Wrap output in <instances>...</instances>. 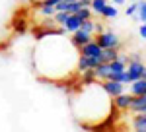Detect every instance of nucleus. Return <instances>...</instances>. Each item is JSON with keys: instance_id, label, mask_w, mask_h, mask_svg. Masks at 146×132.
Segmentation results:
<instances>
[{"instance_id": "f257e3e1", "label": "nucleus", "mask_w": 146, "mask_h": 132, "mask_svg": "<svg viewBox=\"0 0 146 132\" xmlns=\"http://www.w3.org/2000/svg\"><path fill=\"white\" fill-rule=\"evenodd\" d=\"M94 41L100 45L101 49H107V47H119L121 49V39H119V35L117 33H113V31H100L98 33V37H94Z\"/></svg>"}, {"instance_id": "f03ea898", "label": "nucleus", "mask_w": 146, "mask_h": 132, "mask_svg": "<svg viewBox=\"0 0 146 132\" xmlns=\"http://www.w3.org/2000/svg\"><path fill=\"white\" fill-rule=\"evenodd\" d=\"M101 88L105 89L111 97H115V95H119V93H123L125 91V84H121V82H117V80H100Z\"/></svg>"}, {"instance_id": "7ed1b4c3", "label": "nucleus", "mask_w": 146, "mask_h": 132, "mask_svg": "<svg viewBox=\"0 0 146 132\" xmlns=\"http://www.w3.org/2000/svg\"><path fill=\"white\" fill-rule=\"evenodd\" d=\"M133 93H119V95H115L113 99V105H115V109L117 111H129V107H131V101H133Z\"/></svg>"}, {"instance_id": "20e7f679", "label": "nucleus", "mask_w": 146, "mask_h": 132, "mask_svg": "<svg viewBox=\"0 0 146 132\" xmlns=\"http://www.w3.org/2000/svg\"><path fill=\"white\" fill-rule=\"evenodd\" d=\"M92 39H94V33L82 31V29H76V31H72V35H70V43L74 45L76 49L82 47V45H86L88 41H92Z\"/></svg>"}, {"instance_id": "39448f33", "label": "nucleus", "mask_w": 146, "mask_h": 132, "mask_svg": "<svg viewBox=\"0 0 146 132\" xmlns=\"http://www.w3.org/2000/svg\"><path fill=\"white\" fill-rule=\"evenodd\" d=\"M78 55H82V56H100L101 55V47L92 39V41H88L86 45L78 47ZM100 58H101V56H100Z\"/></svg>"}, {"instance_id": "423d86ee", "label": "nucleus", "mask_w": 146, "mask_h": 132, "mask_svg": "<svg viewBox=\"0 0 146 132\" xmlns=\"http://www.w3.org/2000/svg\"><path fill=\"white\" fill-rule=\"evenodd\" d=\"M131 124L136 132H146V113H135Z\"/></svg>"}, {"instance_id": "0eeeda50", "label": "nucleus", "mask_w": 146, "mask_h": 132, "mask_svg": "<svg viewBox=\"0 0 146 132\" xmlns=\"http://www.w3.org/2000/svg\"><path fill=\"white\" fill-rule=\"evenodd\" d=\"M80 23H82V20H80L78 16H76V14H70L68 20L62 23V27H64V31L72 33V31H76V29H80Z\"/></svg>"}, {"instance_id": "6e6552de", "label": "nucleus", "mask_w": 146, "mask_h": 132, "mask_svg": "<svg viewBox=\"0 0 146 132\" xmlns=\"http://www.w3.org/2000/svg\"><path fill=\"white\" fill-rule=\"evenodd\" d=\"M131 93L133 95H142V93H146V80L144 78H138V80H133L131 82Z\"/></svg>"}, {"instance_id": "1a4fd4ad", "label": "nucleus", "mask_w": 146, "mask_h": 132, "mask_svg": "<svg viewBox=\"0 0 146 132\" xmlns=\"http://www.w3.org/2000/svg\"><path fill=\"white\" fill-rule=\"evenodd\" d=\"M135 22L146 23V0H138V8H136L135 16H131Z\"/></svg>"}, {"instance_id": "9d476101", "label": "nucleus", "mask_w": 146, "mask_h": 132, "mask_svg": "<svg viewBox=\"0 0 146 132\" xmlns=\"http://www.w3.org/2000/svg\"><path fill=\"white\" fill-rule=\"evenodd\" d=\"M117 14H119V10L115 8V4H105L103 8H101V12H100V16L101 18H105V20H113V18H117Z\"/></svg>"}, {"instance_id": "9b49d317", "label": "nucleus", "mask_w": 146, "mask_h": 132, "mask_svg": "<svg viewBox=\"0 0 146 132\" xmlns=\"http://www.w3.org/2000/svg\"><path fill=\"white\" fill-rule=\"evenodd\" d=\"M98 78H96V72H94V68H88V70H82L80 72V82L82 84H92V82H96Z\"/></svg>"}, {"instance_id": "f8f14e48", "label": "nucleus", "mask_w": 146, "mask_h": 132, "mask_svg": "<svg viewBox=\"0 0 146 132\" xmlns=\"http://www.w3.org/2000/svg\"><path fill=\"white\" fill-rule=\"evenodd\" d=\"M80 29L82 31H88V33H96V22L94 20H84V22L80 23Z\"/></svg>"}, {"instance_id": "ddd939ff", "label": "nucleus", "mask_w": 146, "mask_h": 132, "mask_svg": "<svg viewBox=\"0 0 146 132\" xmlns=\"http://www.w3.org/2000/svg\"><path fill=\"white\" fill-rule=\"evenodd\" d=\"M107 4V0H92L90 2V10L94 12V14H100L101 12V8Z\"/></svg>"}, {"instance_id": "4468645a", "label": "nucleus", "mask_w": 146, "mask_h": 132, "mask_svg": "<svg viewBox=\"0 0 146 132\" xmlns=\"http://www.w3.org/2000/svg\"><path fill=\"white\" fill-rule=\"evenodd\" d=\"M136 8H138V0H133V4H129V6L125 8V14H127V16H135Z\"/></svg>"}, {"instance_id": "2eb2a0df", "label": "nucleus", "mask_w": 146, "mask_h": 132, "mask_svg": "<svg viewBox=\"0 0 146 132\" xmlns=\"http://www.w3.org/2000/svg\"><path fill=\"white\" fill-rule=\"evenodd\" d=\"M138 35L146 41V23H140V27H138Z\"/></svg>"}, {"instance_id": "dca6fc26", "label": "nucleus", "mask_w": 146, "mask_h": 132, "mask_svg": "<svg viewBox=\"0 0 146 132\" xmlns=\"http://www.w3.org/2000/svg\"><path fill=\"white\" fill-rule=\"evenodd\" d=\"M111 2L115 6H125V4H127V0H111Z\"/></svg>"}, {"instance_id": "f3484780", "label": "nucleus", "mask_w": 146, "mask_h": 132, "mask_svg": "<svg viewBox=\"0 0 146 132\" xmlns=\"http://www.w3.org/2000/svg\"><path fill=\"white\" fill-rule=\"evenodd\" d=\"M140 78H144V80H146V66L142 68V76H140Z\"/></svg>"}, {"instance_id": "a211bd4d", "label": "nucleus", "mask_w": 146, "mask_h": 132, "mask_svg": "<svg viewBox=\"0 0 146 132\" xmlns=\"http://www.w3.org/2000/svg\"><path fill=\"white\" fill-rule=\"evenodd\" d=\"M29 2H31V4L35 6V4H39V2H43V0H29Z\"/></svg>"}, {"instance_id": "6ab92c4d", "label": "nucleus", "mask_w": 146, "mask_h": 132, "mask_svg": "<svg viewBox=\"0 0 146 132\" xmlns=\"http://www.w3.org/2000/svg\"><path fill=\"white\" fill-rule=\"evenodd\" d=\"M142 113H146V107H144V111H142Z\"/></svg>"}]
</instances>
